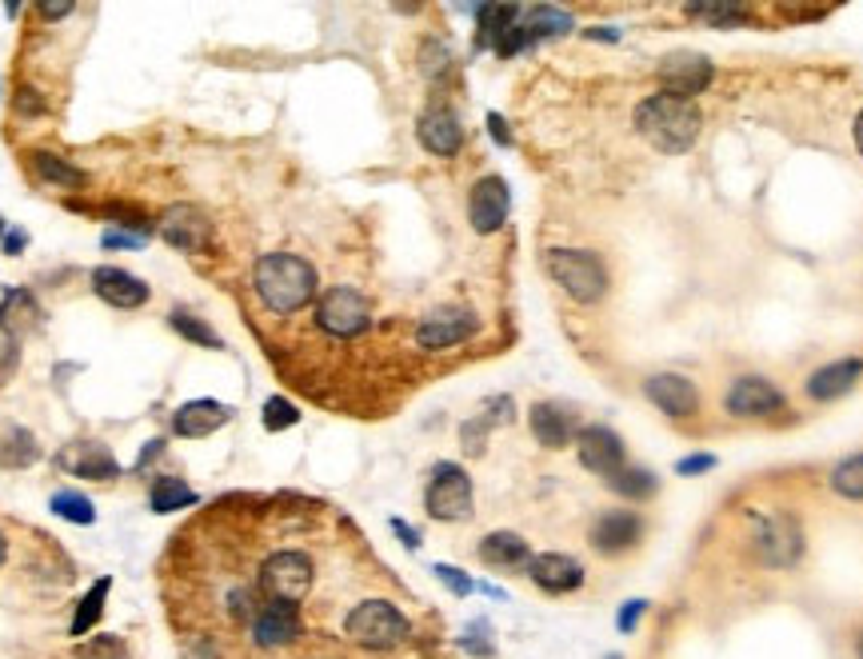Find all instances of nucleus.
Returning <instances> with one entry per match:
<instances>
[{"label": "nucleus", "instance_id": "2", "mask_svg": "<svg viewBox=\"0 0 863 659\" xmlns=\"http://www.w3.org/2000/svg\"><path fill=\"white\" fill-rule=\"evenodd\" d=\"M636 128H640L652 149L679 156V152L691 149V140L700 137V109L684 97L655 92L636 109Z\"/></svg>", "mask_w": 863, "mask_h": 659}, {"label": "nucleus", "instance_id": "50", "mask_svg": "<svg viewBox=\"0 0 863 659\" xmlns=\"http://www.w3.org/2000/svg\"><path fill=\"white\" fill-rule=\"evenodd\" d=\"M25 244H28L25 232H9V237H4V252H9V256H21V249H25Z\"/></svg>", "mask_w": 863, "mask_h": 659}, {"label": "nucleus", "instance_id": "56", "mask_svg": "<svg viewBox=\"0 0 863 659\" xmlns=\"http://www.w3.org/2000/svg\"><path fill=\"white\" fill-rule=\"evenodd\" d=\"M608 659H620V656H608Z\"/></svg>", "mask_w": 863, "mask_h": 659}, {"label": "nucleus", "instance_id": "18", "mask_svg": "<svg viewBox=\"0 0 863 659\" xmlns=\"http://www.w3.org/2000/svg\"><path fill=\"white\" fill-rule=\"evenodd\" d=\"M643 540V520L636 511H604L592 523V547L604 556H620Z\"/></svg>", "mask_w": 863, "mask_h": 659}, {"label": "nucleus", "instance_id": "27", "mask_svg": "<svg viewBox=\"0 0 863 659\" xmlns=\"http://www.w3.org/2000/svg\"><path fill=\"white\" fill-rule=\"evenodd\" d=\"M480 560L488 568H528L531 547L516 532H492L480 540Z\"/></svg>", "mask_w": 863, "mask_h": 659}, {"label": "nucleus", "instance_id": "36", "mask_svg": "<svg viewBox=\"0 0 863 659\" xmlns=\"http://www.w3.org/2000/svg\"><path fill=\"white\" fill-rule=\"evenodd\" d=\"M49 508L57 511L61 520H68V523H92V520H97V508H92V499L80 496V492H57Z\"/></svg>", "mask_w": 863, "mask_h": 659}, {"label": "nucleus", "instance_id": "8", "mask_svg": "<svg viewBox=\"0 0 863 659\" xmlns=\"http://www.w3.org/2000/svg\"><path fill=\"white\" fill-rule=\"evenodd\" d=\"M248 635H252V644L260 651H276V647H288L297 644L300 635H304V623H300V608L297 604H272L264 599L248 623Z\"/></svg>", "mask_w": 863, "mask_h": 659}, {"label": "nucleus", "instance_id": "33", "mask_svg": "<svg viewBox=\"0 0 863 659\" xmlns=\"http://www.w3.org/2000/svg\"><path fill=\"white\" fill-rule=\"evenodd\" d=\"M684 13L691 21H703V25L712 28H740L748 21V9L743 4H688Z\"/></svg>", "mask_w": 863, "mask_h": 659}, {"label": "nucleus", "instance_id": "48", "mask_svg": "<svg viewBox=\"0 0 863 659\" xmlns=\"http://www.w3.org/2000/svg\"><path fill=\"white\" fill-rule=\"evenodd\" d=\"M392 532L404 540V547H420V532H416V528H408L404 520H392Z\"/></svg>", "mask_w": 863, "mask_h": 659}, {"label": "nucleus", "instance_id": "39", "mask_svg": "<svg viewBox=\"0 0 863 659\" xmlns=\"http://www.w3.org/2000/svg\"><path fill=\"white\" fill-rule=\"evenodd\" d=\"M297 420H300V411L292 400L272 396L268 404H264V428H268V432H284V428H292Z\"/></svg>", "mask_w": 863, "mask_h": 659}, {"label": "nucleus", "instance_id": "53", "mask_svg": "<svg viewBox=\"0 0 863 659\" xmlns=\"http://www.w3.org/2000/svg\"><path fill=\"white\" fill-rule=\"evenodd\" d=\"M4 556H9V544H4V535H0V563H4Z\"/></svg>", "mask_w": 863, "mask_h": 659}, {"label": "nucleus", "instance_id": "34", "mask_svg": "<svg viewBox=\"0 0 863 659\" xmlns=\"http://www.w3.org/2000/svg\"><path fill=\"white\" fill-rule=\"evenodd\" d=\"M168 324H173L176 332L185 340H192L197 348H224V340L216 337V328H209V324L200 320V316H192V312H185V308H176L173 316H168Z\"/></svg>", "mask_w": 863, "mask_h": 659}, {"label": "nucleus", "instance_id": "28", "mask_svg": "<svg viewBox=\"0 0 863 659\" xmlns=\"http://www.w3.org/2000/svg\"><path fill=\"white\" fill-rule=\"evenodd\" d=\"M28 168H33V173L45 180V185H57V188H85L88 185L85 168L68 164L64 156H57V152L33 149V152H28Z\"/></svg>", "mask_w": 863, "mask_h": 659}, {"label": "nucleus", "instance_id": "42", "mask_svg": "<svg viewBox=\"0 0 863 659\" xmlns=\"http://www.w3.org/2000/svg\"><path fill=\"white\" fill-rule=\"evenodd\" d=\"M643 611H648V604H643V599H628V604L620 608V616H616V628L624 635H631V632H636V623L643 620Z\"/></svg>", "mask_w": 863, "mask_h": 659}, {"label": "nucleus", "instance_id": "6", "mask_svg": "<svg viewBox=\"0 0 863 659\" xmlns=\"http://www.w3.org/2000/svg\"><path fill=\"white\" fill-rule=\"evenodd\" d=\"M424 508H428L432 520L440 523H456L472 516V480L460 464H436L428 480V492H424Z\"/></svg>", "mask_w": 863, "mask_h": 659}, {"label": "nucleus", "instance_id": "11", "mask_svg": "<svg viewBox=\"0 0 863 659\" xmlns=\"http://www.w3.org/2000/svg\"><path fill=\"white\" fill-rule=\"evenodd\" d=\"M576 452H580V464L596 476H616L624 468V440H620L612 428L604 423H592V428H580L576 435Z\"/></svg>", "mask_w": 863, "mask_h": 659}, {"label": "nucleus", "instance_id": "10", "mask_svg": "<svg viewBox=\"0 0 863 659\" xmlns=\"http://www.w3.org/2000/svg\"><path fill=\"white\" fill-rule=\"evenodd\" d=\"M508 208H512V197H508V185L500 176L476 180V188H472V197H468V220L480 237H492V232L504 228Z\"/></svg>", "mask_w": 863, "mask_h": 659}, {"label": "nucleus", "instance_id": "13", "mask_svg": "<svg viewBox=\"0 0 863 659\" xmlns=\"http://www.w3.org/2000/svg\"><path fill=\"white\" fill-rule=\"evenodd\" d=\"M755 547H760V560L764 563H772V568H791L803 552V535L791 516H772V520H760Z\"/></svg>", "mask_w": 863, "mask_h": 659}, {"label": "nucleus", "instance_id": "44", "mask_svg": "<svg viewBox=\"0 0 863 659\" xmlns=\"http://www.w3.org/2000/svg\"><path fill=\"white\" fill-rule=\"evenodd\" d=\"M16 113H25V116L45 113V100L37 97V88H21V92H16Z\"/></svg>", "mask_w": 863, "mask_h": 659}, {"label": "nucleus", "instance_id": "45", "mask_svg": "<svg viewBox=\"0 0 863 659\" xmlns=\"http://www.w3.org/2000/svg\"><path fill=\"white\" fill-rule=\"evenodd\" d=\"M145 244V237H136V232H104V249H140Z\"/></svg>", "mask_w": 863, "mask_h": 659}, {"label": "nucleus", "instance_id": "9", "mask_svg": "<svg viewBox=\"0 0 863 659\" xmlns=\"http://www.w3.org/2000/svg\"><path fill=\"white\" fill-rule=\"evenodd\" d=\"M157 237L176 252H204L212 244V220L192 204H173L157 220Z\"/></svg>", "mask_w": 863, "mask_h": 659}, {"label": "nucleus", "instance_id": "1", "mask_svg": "<svg viewBox=\"0 0 863 659\" xmlns=\"http://www.w3.org/2000/svg\"><path fill=\"white\" fill-rule=\"evenodd\" d=\"M252 288H257L260 304L268 312L292 316L316 296V268L304 256H292V252H268L252 268Z\"/></svg>", "mask_w": 863, "mask_h": 659}, {"label": "nucleus", "instance_id": "26", "mask_svg": "<svg viewBox=\"0 0 863 659\" xmlns=\"http://www.w3.org/2000/svg\"><path fill=\"white\" fill-rule=\"evenodd\" d=\"M512 420V400L508 396H492L484 400L480 416H472L464 428H460V440H464V452H472V456H480L484 452V435L492 432L496 423H508Z\"/></svg>", "mask_w": 863, "mask_h": 659}, {"label": "nucleus", "instance_id": "46", "mask_svg": "<svg viewBox=\"0 0 863 659\" xmlns=\"http://www.w3.org/2000/svg\"><path fill=\"white\" fill-rule=\"evenodd\" d=\"M488 132H492V140L496 144H512V132H508V125H504V116L500 113H488Z\"/></svg>", "mask_w": 863, "mask_h": 659}, {"label": "nucleus", "instance_id": "40", "mask_svg": "<svg viewBox=\"0 0 863 659\" xmlns=\"http://www.w3.org/2000/svg\"><path fill=\"white\" fill-rule=\"evenodd\" d=\"M432 572H436V580H440V584H445L452 596H472V592H476V584H472V580L460 572V568H452V563H436Z\"/></svg>", "mask_w": 863, "mask_h": 659}, {"label": "nucleus", "instance_id": "24", "mask_svg": "<svg viewBox=\"0 0 863 659\" xmlns=\"http://www.w3.org/2000/svg\"><path fill=\"white\" fill-rule=\"evenodd\" d=\"M33 328H40V304L33 292L16 288V292H9L4 304H0V332L9 340H25Z\"/></svg>", "mask_w": 863, "mask_h": 659}, {"label": "nucleus", "instance_id": "29", "mask_svg": "<svg viewBox=\"0 0 863 659\" xmlns=\"http://www.w3.org/2000/svg\"><path fill=\"white\" fill-rule=\"evenodd\" d=\"M40 448L33 432L25 428H16V423H4L0 428V468H28V464H37Z\"/></svg>", "mask_w": 863, "mask_h": 659}, {"label": "nucleus", "instance_id": "3", "mask_svg": "<svg viewBox=\"0 0 863 659\" xmlns=\"http://www.w3.org/2000/svg\"><path fill=\"white\" fill-rule=\"evenodd\" d=\"M312 584H316V568L297 547H280V552L264 556L257 572V592L272 604H297L300 608L309 599Z\"/></svg>", "mask_w": 863, "mask_h": 659}, {"label": "nucleus", "instance_id": "52", "mask_svg": "<svg viewBox=\"0 0 863 659\" xmlns=\"http://www.w3.org/2000/svg\"><path fill=\"white\" fill-rule=\"evenodd\" d=\"M855 149H860V152H863V113H860V116H855Z\"/></svg>", "mask_w": 863, "mask_h": 659}, {"label": "nucleus", "instance_id": "4", "mask_svg": "<svg viewBox=\"0 0 863 659\" xmlns=\"http://www.w3.org/2000/svg\"><path fill=\"white\" fill-rule=\"evenodd\" d=\"M408 616L388 599H364L345 616V635L352 644L368 647V651H388L408 639Z\"/></svg>", "mask_w": 863, "mask_h": 659}, {"label": "nucleus", "instance_id": "43", "mask_svg": "<svg viewBox=\"0 0 863 659\" xmlns=\"http://www.w3.org/2000/svg\"><path fill=\"white\" fill-rule=\"evenodd\" d=\"M708 468H715V456H708V452H696V456H684V460L676 464L679 476H700L708 472Z\"/></svg>", "mask_w": 863, "mask_h": 659}, {"label": "nucleus", "instance_id": "20", "mask_svg": "<svg viewBox=\"0 0 863 659\" xmlns=\"http://www.w3.org/2000/svg\"><path fill=\"white\" fill-rule=\"evenodd\" d=\"M728 411L731 416H772V411L784 408V396H779L776 384H767L764 376H743L728 388Z\"/></svg>", "mask_w": 863, "mask_h": 659}, {"label": "nucleus", "instance_id": "25", "mask_svg": "<svg viewBox=\"0 0 863 659\" xmlns=\"http://www.w3.org/2000/svg\"><path fill=\"white\" fill-rule=\"evenodd\" d=\"M860 376H863V360L827 364V368H820V372L808 380V396L820 400V404H827V400H836V396H843V392H851Z\"/></svg>", "mask_w": 863, "mask_h": 659}, {"label": "nucleus", "instance_id": "49", "mask_svg": "<svg viewBox=\"0 0 863 659\" xmlns=\"http://www.w3.org/2000/svg\"><path fill=\"white\" fill-rule=\"evenodd\" d=\"M68 13H73V4H49V0L40 4V16H45V21H61V16H68Z\"/></svg>", "mask_w": 863, "mask_h": 659}, {"label": "nucleus", "instance_id": "7", "mask_svg": "<svg viewBox=\"0 0 863 659\" xmlns=\"http://www.w3.org/2000/svg\"><path fill=\"white\" fill-rule=\"evenodd\" d=\"M316 324H321V332H328V337L352 340L372 324V308L357 288H333L316 304Z\"/></svg>", "mask_w": 863, "mask_h": 659}, {"label": "nucleus", "instance_id": "5", "mask_svg": "<svg viewBox=\"0 0 863 659\" xmlns=\"http://www.w3.org/2000/svg\"><path fill=\"white\" fill-rule=\"evenodd\" d=\"M543 268H548V276L564 288L567 296L580 300V304H596L608 292L604 261L588 249H552L543 256Z\"/></svg>", "mask_w": 863, "mask_h": 659}, {"label": "nucleus", "instance_id": "17", "mask_svg": "<svg viewBox=\"0 0 863 659\" xmlns=\"http://www.w3.org/2000/svg\"><path fill=\"white\" fill-rule=\"evenodd\" d=\"M528 575H531V584L540 587V592H548V596H567V592H576V587L584 584L580 560H572V556H560V552H548V556H531Z\"/></svg>", "mask_w": 863, "mask_h": 659}, {"label": "nucleus", "instance_id": "12", "mask_svg": "<svg viewBox=\"0 0 863 659\" xmlns=\"http://www.w3.org/2000/svg\"><path fill=\"white\" fill-rule=\"evenodd\" d=\"M712 73H715L712 61L696 56V52H676V56L660 61V85H664V92L684 100H691L696 92H703V88L712 85Z\"/></svg>", "mask_w": 863, "mask_h": 659}, {"label": "nucleus", "instance_id": "54", "mask_svg": "<svg viewBox=\"0 0 863 659\" xmlns=\"http://www.w3.org/2000/svg\"><path fill=\"white\" fill-rule=\"evenodd\" d=\"M860 659H863V635H860Z\"/></svg>", "mask_w": 863, "mask_h": 659}, {"label": "nucleus", "instance_id": "41", "mask_svg": "<svg viewBox=\"0 0 863 659\" xmlns=\"http://www.w3.org/2000/svg\"><path fill=\"white\" fill-rule=\"evenodd\" d=\"M420 56H424V73H428V76H445L448 73V49H445V45L428 40V45L420 49Z\"/></svg>", "mask_w": 863, "mask_h": 659}, {"label": "nucleus", "instance_id": "35", "mask_svg": "<svg viewBox=\"0 0 863 659\" xmlns=\"http://www.w3.org/2000/svg\"><path fill=\"white\" fill-rule=\"evenodd\" d=\"M608 484L624 499H648L655 492V476L648 468H620L616 476H608Z\"/></svg>", "mask_w": 863, "mask_h": 659}, {"label": "nucleus", "instance_id": "32", "mask_svg": "<svg viewBox=\"0 0 863 659\" xmlns=\"http://www.w3.org/2000/svg\"><path fill=\"white\" fill-rule=\"evenodd\" d=\"M109 580H97V584L88 587V596L76 604V616H73V635H88L97 628L100 611H104V599H109Z\"/></svg>", "mask_w": 863, "mask_h": 659}, {"label": "nucleus", "instance_id": "22", "mask_svg": "<svg viewBox=\"0 0 863 659\" xmlns=\"http://www.w3.org/2000/svg\"><path fill=\"white\" fill-rule=\"evenodd\" d=\"M61 468L80 476V480H116L121 476L112 452L104 444H97V440H85V444H73L68 452H61Z\"/></svg>", "mask_w": 863, "mask_h": 659}, {"label": "nucleus", "instance_id": "16", "mask_svg": "<svg viewBox=\"0 0 863 659\" xmlns=\"http://www.w3.org/2000/svg\"><path fill=\"white\" fill-rule=\"evenodd\" d=\"M92 292H97L104 304H112V308H121V312H133V308H140V304H149V284H145L140 276L124 273V268H112V264H104V268L92 273Z\"/></svg>", "mask_w": 863, "mask_h": 659}, {"label": "nucleus", "instance_id": "47", "mask_svg": "<svg viewBox=\"0 0 863 659\" xmlns=\"http://www.w3.org/2000/svg\"><path fill=\"white\" fill-rule=\"evenodd\" d=\"M161 452H164V440H149V444H145V452H140V460H136V472H145V468H149V464L157 460Z\"/></svg>", "mask_w": 863, "mask_h": 659}, {"label": "nucleus", "instance_id": "38", "mask_svg": "<svg viewBox=\"0 0 863 659\" xmlns=\"http://www.w3.org/2000/svg\"><path fill=\"white\" fill-rule=\"evenodd\" d=\"M76 659H128V647L121 635H92L88 644H80Z\"/></svg>", "mask_w": 863, "mask_h": 659}, {"label": "nucleus", "instance_id": "51", "mask_svg": "<svg viewBox=\"0 0 863 659\" xmlns=\"http://www.w3.org/2000/svg\"><path fill=\"white\" fill-rule=\"evenodd\" d=\"M588 37H596V40H616L620 33H616V28H592V33H588Z\"/></svg>", "mask_w": 863, "mask_h": 659}, {"label": "nucleus", "instance_id": "55", "mask_svg": "<svg viewBox=\"0 0 863 659\" xmlns=\"http://www.w3.org/2000/svg\"><path fill=\"white\" fill-rule=\"evenodd\" d=\"M0 232H4V220H0Z\"/></svg>", "mask_w": 863, "mask_h": 659}, {"label": "nucleus", "instance_id": "14", "mask_svg": "<svg viewBox=\"0 0 863 659\" xmlns=\"http://www.w3.org/2000/svg\"><path fill=\"white\" fill-rule=\"evenodd\" d=\"M472 332H476V316H472V312L440 308V312H432V316L420 320L416 340H420V348L440 352V348H456V344H464Z\"/></svg>", "mask_w": 863, "mask_h": 659}, {"label": "nucleus", "instance_id": "30", "mask_svg": "<svg viewBox=\"0 0 863 659\" xmlns=\"http://www.w3.org/2000/svg\"><path fill=\"white\" fill-rule=\"evenodd\" d=\"M197 504V492L180 480V476H157L152 480V492H149V508L168 516V511H180V508H192Z\"/></svg>", "mask_w": 863, "mask_h": 659}, {"label": "nucleus", "instance_id": "15", "mask_svg": "<svg viewBox=\"0 0 863 659\" xmlns=\"http://www.w3.org/2000/svg\"><path fill=\"white\" fill-rule=\"evenodd\" d=\"M643 396L652 400L664 416H676V420H684V416H691V411L700 408L696 384H691L688 376H676V372H660V376H652V380H643Z\"/></svg>", "mask_w": 863, "mask_h": 659}, {"label": "nucleus", "instance_id": "23", "mask_svg": "<svg viewBox=\"0 0 863 659\" xmlns=\"http://www.w3.org/2000/svg\"><path fill=\"white\" fill-rule=\"evenodd\" d=\"M531 423V435L540 440L543 448H567L576 435H580V428H576V416L567 408H560V404H536L528 416Z\"/></svg>", "mask_w": 863, "mask_h": 659}, {"label": "nucleus", "instance_id": "21", "mask_svg": "<svg viewBox=\"0 0 863 659\" xmlns=\"http://www.w3.org/2000/svg\"><path fill=\"white\" fill-rule=\"evenodd\" d=\"M416 137L432 156H456L460 144H464V128H460L452 109H428V113L420 116Z\"/></svg>", "mask_w": 863, "mask_h": 659}, {"label": "nucleus", "instance_id": "37", "mask_svg": "<svg viewBox=\"0 0 863 659\" xmlns=\"http://www.w3.org/2000/svg\"><path fill=\"white\" fill-rule=\"evenodd\" d=\"M831 487H836L839 496L863 499V452H860V456H851V460L836 464V472H831Z\"/></svg>", "mask_w": 863, "mask_h": 659}, {"label": "nucleus", "instance_id": "19", "mask_svg": "<svg viewBox=\"0 0 863 659\" xmlns=\"http://www.w3.org/2000/svg\"><path fill=\"white\" fill-rule=\"evenodd\" d=\"M228 420H233V408L221 400H188L173 411V432L185 435V440H204Z\"/></svg>", "mask_w": 863, "mask_h": 659}, {"label": "nucleus", "instance_id": "31", "mask_svg": "<svg viewBox=\"0 0 863 659\" xmlns=\"http://www.w3.org/2000/svg\"><path fill=\"white\" fill-rule=\"evenodd\" d=\"M520 25H524L531 45H536L543 37H564L567 28H572V16L564 9H555V4H536L528 13H520Z\"/></svg>", "mask_w": 863, "mask_h": 659}]
</instances>
